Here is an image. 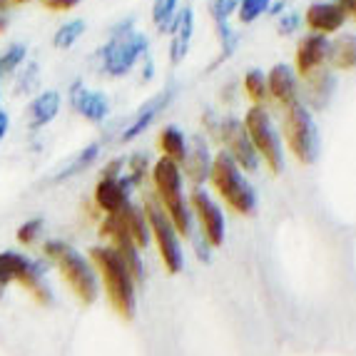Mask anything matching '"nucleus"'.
I'll use <instances>...</instances> for the list:
<instances>
[{
  "instance_id": "obj_1",
  "label": "nucleus",
  "mask_w": 356,
  "mask_h": 356,
  "mask_svg": "<svg viewBox=\"0 0 356 356\" xmlns=\"http://www.w3.org/2000/svg\"><path fill=\"white\" fill-rule=\"evenodd\" d=\"M90 264L100 272L102 286H105L107 302L118 312L125 321L135 319L137 312V294L130 269L122 261V257L113 250V247H92L90 250Z\"/></svg>"
},
{
  "instance_id": "obj_2",
  "label": "nucleus",
  "mask_w": 356,
  "mask_h": 356,
  "mask_svg": "<svg viewBox=\"0 0 356 356\" xmlns=\"http://www.w3.org/2000/svg\"><path fill=\"white\" fill-rule=\"evenodd\" d=\"M42 252L58 267L60 277L65 280V284L72 289L77 299L83 304H95L100 297V284H97L95 267L85 259L72 244L63 242V239H48L42 244Z\"/></svg>"
},
{
  "instance_id": "obj_3",
  "label": "nucleus",
  "mask_w": 356,
  "mask_h": 356,
  "mask_svg": "<svg viewBox=\"0 0 356 356\" xmlns=\"http://www.w3.org/2000/svg\"><path fill=\"white\" fill-rule=\"evenodd\" d=\"M152 182L157 197H160L162 209L170 217L172 227L184 234V237H192L195 232V217H192L190 202L184 200L182 192V172H179V165L167 157H160L152 167Z\"/></svg>"
},
{
  "instance_id": "obj_4",
  "label": "nucleus",
  "mask_w": 356,
  "mask_h": 356,
  "mask_svg": "<svg viewBox=\"0 0 356 356\" xmlns=\"http://www.w3.org/2000/svg\"><path fill=\"white\" fill-rule=\"evenodd\" d=\"M147 53V38L135 30V20H120L110 30V40L97 50L100 55V67L113 77H122L135 67L140 58Z\"/></svg>"
},
{
  "instance_id": "obj_5",
  "label": "nucleus",
  "mask_w": 356,
  "mask_h": 356,
  "mask_svg": "<svg viewBox=\"0 0 356 356\" xmlns=\"http://www.w3.org/2000/svg\"><path fill=\"white\" fill-rule=\"evenodd\" d=\"M209 179H212L214 190L220 192L222 200H225L234 212L252 214L257 209V195H254V190H252V184L242 177V170L234 165V160H232L225 149L217 152V157L212 160Z\"/></svg>"
},
{
  "instance_id": "obj_6",
  "label": "nucleus",
  "mask_w": 356,
  "mask_h": 356,
  "mask_svg": "<svg viewBox=\"0 0 356 356\" xmlns=\"http://www.w3.org/2000/svg\"><path fill=\"white\" fill-rule=\"evenodd\" d=\"M284 140L299 162L314 165L319 157V130L302 102L284 107Z\"/></svg>"
},
{
  "instance_id": "obj_7",
  "label": "nucleus",
  "mask_w": 356,
  "mask_h": 356,
  "mask_svg": "<svg viewBox=\"0 0 356 356\" xmlns=\"http://www.w3.org/2000/svg\"><path fill=\"white\" fill-rule=\"evenodd\" d=\"M244 130L250 135L257 154L264 157V162L269 165V170H272V172H280L282 162H284V152H282L280 135L274 130L272 118H269L267 110L261 105L250 107L247 115H244Z\"/></svg>"
},
{
  "instance_id": "obj_8",
  "label": "nucleus",
  "mask_w": 356,
  "mask_h": 356,
  "mask_svg": "<svg viewBox=\"0 0 356 356\" xmlns=\"http://www.w3.org/2000/svg\"><path fill=\"white\" fill-rule=\"evenodd\" d=\"M145 214H147V222H149V234H152L154 244H157V250H160L162 261H165V269L170 274H177L184 264L177 229L172 227V222H170V217L165 214V209L157 202H152V200L145 204Z\"/></svg>"
},
{
  "instance_id": "obj_9",
  "label": "nucleus",
  "mask_w": 356,
  "mask_h": 356,
  "mask_svg": "<svg viewBox=\"0 0 356 356\" xmlns=\"http://www.w3.org/2000/svg\"><path fill=\"white\" fill-rule=\"evenodd\" d=\"M217 135H220L222 145H225V152L234 160V165H237L239 170L257 172V167H259V154H257L247 130H244L242 120L227 115L225 120H220V130H217Z\"/></svg>"
},
{
  "instance_id": "obj_10",
  "label": "nucleus",
  "mask_w": 356,
  "mask_h": 356,
  "mask_svg": "<svg viewBox=\"0 0 356 356\" xmlns=\"http://www.w3.org/2000/svg\"><path fill=\"white\" fill-rule=\"evenodd\" d=\"M190 209H192V217L200 222L204 242H207L209 247H222V244H225V214H222L217 202H214L202 187H195V190H192Z\"/></svg>"
},
{
  "instance_id": "obj_11",
  "label": "nucleus",
  "mask_w": 356,
  "mask_h": 356,
  "mask_svg": "<svg viewBox=\"0 0 356 356\" xmlns=\"http://www.w3.org/2000/svg\"><path fill=\"white\" fill-rule=\"evenodd\" d=\"M67 100H70L72 110H75L80 118L88 120V122H105V118L110 115V102H107L105 92L88 90L83 80H75V83L70 85Z\"/></svg>"
},
{
  "instance_id": "obj_12",
  "label": "nucleus",
  "mask_w": 356,
  "mask_h": 356,
  "mask_svg": "<svg viewBox=\"0 0 356 356\" xmlns=\"http://www.w3.org/2000/svg\"><path fill=\"white\" fill-rule=\"evenodd\" d=\"M172 97H175V88H167V90H162V92H157V95L149 97L145 105L137 107V113H135V118L130 120V125L120 132V143L125 145V143L137 140V137L152 125L154 120L160 118V113H165L167 105L172 102Z\"/></svg>"
},
{
  "instance_id": "obj_13",
  "label": "nucleus",
  "mask_w": 356,
  "mask_h": 356,
  "mask_svg": "<svg viewBox=\"0 0 356 356\" xmlns=\"http://www.w3.org/2000/svg\"><path fill=\"white\" fill-rule=\"evenodd\" d=\"M329 58V40L319 33L307 35L297 45V70L302 77H309L321 67V63Z\"/></svg>"
},
{
  "instance_id": "obj_14",
  "label": "nucleus",
  "mask_w": 356,
  "mask_h": 356,
  "mask_svg": "<svg viewBox=\"0 0 356 356\" xmlns=\"http://www.w3.org/2000/svg\"><path fill=\"white\" fill-rule=\"evenodd\" d=\"M170 33H172V42H170V63H172V65H179V63L187 58V53H190L192 33H195V13H192V8L177 10V18H175Z\"/></svg>"
},
{
  "instance_id": "obj_15",
  "label": "nucleus",
  "mask_w": 356,
  "mask_h": 356,
  "mask_svg": "<svg viewBox=\"0 0 356 356\" xmlns=\"http://www.w3.org/2000/svg\"><path fill=\"white\" fill-rule=\"evenodd\" d=\"M184 172L195 184H202L204 179H209V170H212V157H209L207 140L202 135H195L187 145V152H184Z\"/></svg>"
},
{
  "instance_id": "obj_16",
  "label": "nucleus",
  "mask_w": 356,
  "mask_h": 356,
  "mask_svg": "<svg viewBox=\"0 0 356 356\" xmlns=\"http://www.w3.org/2000/svg\"><path fill=\"white\" fill-rule=\"evenodd\" d=\"M334 90H337V75L329 70H316L304 83V102L312 110H324L332 102Z\"/></svg>"
},
{
  "instance_id": "obj_17",
  "label": "nucleus",
  "mask_w": 356,
  "mask_h": 356,
  "mask_svg": "<svg viewBox=\"0 0 356 356\" xmlns=\"http://www.w3.org/2000/svg\"><path fill=\"white\" fill-rule=\"evenodd\" d=\"M304 20H307V25L314 30V33L327 35V33H337V30L344 25L346 15L337 3H312V6L307 8Z\"/></svg>"
},
{
  "instance_id": "obj_18",
  "label": "nucleus",
  "mask_w": 356,
  "mask_h": 356,
  "mask_svg": "<svg viewBox=\"0 0 356 356\" xmlns=\"http://www.w3.org/2000/svg\"><path fill=\"white\" fill-rule=\"evenodd\" d=\"M267 85H269V95L274 100H280L284 107L299 102V85H297V75L289 65H274L272 72L267 75Z\"/></svg>"
},
{
  "instance_id": "obj_19",
  "label": "nucleus",
  "mask_w": 356,
  "mask_h": 356,
  "mask_svg": "<svg viewBox=\"0 0 356 356\" xmlns=\"http://www.w3.org/2000/svg\"><path fill=\"white\" fill-rule=\"evenodd\" d=\"M130 195L132 192L120 179L100 177V182L95 187V204L105 214H120L130 204Z\"/></svg>"
},
{
  "instance_id": "obj_20",
  "label": "nucleus",
  "mask_w": 356,
  "mask_h": 356,
  "mask_svg": "<svg viewBox=\"0 0 356 356\" xmlns=\"http://www.w3.org/2000/svg\"><path fill=\"white\" fill-rule=\"evenodd\" d=\"M60 113V92L58 90H45L35 100L28 105V127L30 130H40L50 125Z\"/></svg>"
},
{
  "instance_id": "obj_21",
  "label": "nucleus",
  "mask_w": 356,
  "mask_h": 356,
  "mask_svg": "<svg viewBox=\"0 0 356 356\" xmlns=\"http://www.w3.org/2000/svg\"><path fill=\"white\" fill-rule=\"evenodd\" d=\"M120 217H122V225H125L127 234H130V239L135 242L137 250H145L149 244V222H147V214H145V209H140L137 204H127L122 212H120Z\"/></svg>"
},
{
  "instance_id": "obj_22",
  "label": "nucleus",
  "mask_w": 356,
  "mask_h": 356,
  "mask_svg": "<svg viewBox=\"0 0 356 356\" xmlns=\"http://www.w3.org/2000/svg\"><path fill=\"white\" fill-rule=\"evenodd\" d=\"M97 157H100V143H90L88 147H83L80 152L72 154L65 165L58 167V170H55V175L50 177V182H65V179L85 172V170H88V167L92 165Z\"/></svg>"
},
{
  "instance_id": "obj_23",
  "label": "nucleus",
  "mask_w": 356,
  "mask_h": 356,
  "mask_svg": "<svg viewBox=\"0 0 356 356\" xmlns=\"http://www.w3.org/2000/svg\"><path fill=\"white\" fill-rule=\"evenodd\" d=\"M339 70H354L356 67V35H339L329 42V58Z\"/></svg>"
},
{
  "instance_id": "obj_24",
  "label": "nucleus",
  "mask_w": 356,
  "mask_h": 356,
  "mask_svg": "<svg viewBox=\"0 0 356 356\" xmlns=\"http://www.w3.org/2000/svg\"><path fill=\"white\" fill-rule=\"evenodd\" d=\"M160 149H162V157L177 162V165L184 160V152H187V140H184L182 130H179L177 125L162 127V132H160Z\"/></svg>"
},
{
  "instance_id": "obj_25",
  "label": "nucleus",
  "mask_w": 356,
  "mask_h": 356,
  "mask_svg": "<svg viewBox=\"0 0 356 356\" xmlns=\"http://www.w3.org/2000/svg\"><path fill=\"white\" fill-rule=\"evenodd\" d=\"M30 257L20 254V252H13V250H6L0 252V286L6 289L8 284H13V282H18L20 272H23V267L28 264Z\"/></svg>"
},
{
  "instance_id": "obj_26",
  "label": "nucleus",
  "mask_w": 356,
  "mask_h": 356,
  "mask_svg": "<svg viewBox=\"0 0 356 356\" xmlns=\"http://www.w3.org/2000/svg\"><path fill=\"white\" fill-rule=\"evenodd\" d=\"M85 33V20L83 18H72L67 20L65 25H60L58 30H55V35H53V45L60 50H67L72 48L77 40H80V35Z\"/></svg>"
},
{
  "instance_id": "obj_27",
  "label": "nucleus",
  "mask_w": 356,
  "mask_h": 356,
  "mask_svg": "<svg viewBox=\"0 0 356 356\" xmlns=\"http://www.w3.org/2000/svg\"><path fill=\"white\" fill-rule=\"evenodd\" d=\"M147 165H149V157L145 152H135V154H130V157H125V172H122V179L130 184L132 190L145 182Z\"/></svg>"
},
{
  "instance_id": "obj_28",
  "label": "nucleus",
  "mask_w": 356,
  "mask_h": 356,
  "mask_svg": "<svg viewBox=\"0 0 356 356\" xmlns=\"http://www.w3.org/2000/svg\"><path fill=\"white\" fill-rule=\"evenodd\" d=\"M177 18V0H154L152 3V23L160 33H167Z\"/></svg>"
},
{
  "instance_id": "obj_29",
  "label": "nucleus",
  "mask_w": 356,
  "mask_h": 356,
  "mask_svg": "<svg viewBox=\"0 0 356 356\" xmlns=\"http://www.w3.org/2000/svg\"><path fill=\"white\" fill-rule=\"evenodd\" d=\"M244 90H247V95H250L257 105L267 102V97H269L267 75H264L261 70H257V67H254V70H250L247 75H244Z\"/></svg>"
},
{
  "instance_id": "obj_30",
  "label": "nucleus",
  "mask_w": 356,
  "mask_h": 356,
  "mask_svg": "<svg viewBox=\"0 0 356 356\" xmlns=\"http://www.w3.org/2000/svg\"><path fill=\"white\" fill-rule=\"evenodd\" d=\"M25 58H28V48H25L23 42H13L10 48L0 55V77L18 70L25 63Z\"/></svg>"
},
{
  "instance_id": "obj_31",
  "label": "nucleus",
  "mask_w": 356,
  "mask_h": 356,
  "mask_svg": "<svg viewBox=\"0 0 356 356\" xmlns=\"http://www.w3.org/2000/svg\"><path fill=\"white\" fill-rule=\"evenodd\" d=\"M38 80H40V67L38 63H28L25 70H20L15 77V95H30L38 88Z\"/></svg>"
},
{
  "instance_id": "obj_32",
  "label": "nucleus",
  "mask_w": 356,
  "mask_h": 356,
  "mask_svg": "<svg viewBox=\"0 0 356 356\" xmlns=\"http://www.w3.org/2000/svg\"><path fill=\"white\" fill-rule=\"evenodd\" d=\"M272 0H239V20L242 23H254L259 15L269 10Z\"/></svg>"
},
{
  "instance_id": "obj_33",
  "label": "nucleus",
  "mask_w": 356,
  "mask_h": 356,
  "mask_svg": "<svg viewBox=\"0 0 356 356\" xmlns=\"http://www.w3.org/2000/svg\"><path fill=\"white\" fill-rule=\"evenodd\" d=\"M42 227H45V222H42V217H33V220L23 222V225L18 227V232H15V237H18V242H20V244H25V247H30V244H33L38 237H40Z\"/></svg>"
},
{
  "instance_id": "obj_34",
  "label": "nucleus",
  "mask_w": 356,
  "mask_h": 356,
  "mask_svg": "<svg viewBox=\"0 0 356 356\" xmlns=\"http://www.w3.org/2000/svg\"><path fill=\"white\" fill-rule=\"evenodd\" d=\"M125 172V157H115L102 167V177L105 179H120Z\"/></svg>"
},
{
  "instance_id": "obj_35",
  "label": "nucleus",
  "mask_w": 356,
  "mask_h": 356,
  "mask_svg": "<svg viewBox=\"0 0 356 356\" xmlns=\"http://www.w3.org/2000/svg\"><path fill=\"white\" fill-rule=\"evenodd\" d=\"M239 6V0H214L212 3V15L214 18H229V13H234Z\"/></svg>"
},
{
  "instance_id": "obj_36",
  "label": "nucleus",
  "mask_w": 356,
  "mask_h": 356,
  "mask_svg": "<svg viewBox=\"0 0 356 356\" xmlns=\"http://www.w3.org/2000/svg\"><path fill=\"white\" fill-rule=\"evenodd\" d=\"M299 23H302L299 13H284V18L280 20V33L282 35H291V33H297Z\"/></svg>"
},
{
  "instance_id": "obj_37",
  "label": "nucleus",
  "mask_w": 356,
  "mask_h": 356,
  "mask_svg": "<svg viewBox=\"0 0 356 356\" xmlns=\"http://www.w3.org/2000/svg\"><path fill=\"white\" fill-rule=\"evenodd\" d=\"M42 3H45L50 10H58L60 13V10H70V8H75L80 0H42Z\"/></svg>"
},
{
  "instance_id": "obj_38",
  "label": "nucleus",
  "mask_w": 356,
  "mask_h": 356,
  "mask_svg": "<svg viewBox=\"0 0 356 356\" xmlns=\"http://www.w3.org/2000/svg\"><path fill=\"white\" fill-rule=\"evenodd\" d=\"M8 127H10V118H8V113L6 110H0V143L6 140V135H8Z\"/></svg>"
},
{
  "instance_id": "obj_39",
  "label": "nucleus",
  "mask_w": 356,
  "mask_h": 356,
  "mask_svg": "<svg viewBox=\"0 0 356 356\" xmlns=\"http://www.w3.org/2000/svg\"><path fill=\"white\" fill-rule=\"evenodd\" d=\"M337 6L344 10V15L349 13V15H354L356 18V0H337Z\"/></svg>"
},
{
  "instance_id": "obj_40",
  "label": "nucleus",
  "mask_w": 356,
  "mask_h": 356,
  "mask_svg": "<svg viewBox=\"0 0 356 356\" xmlns=\"http://www.w3.org/2000/svg\"><path fill=\"white\" fill-rule=\"evenodd\" d=\"M143 80L145 83H149V80H152V60L147 58V65L143 67Z\"/></svg>"
},
{
  "instance_id": "obj_41",
  "label": "nucleus",
  "mask_w": 356,
  "mask_h": 356,
  "mask_svg": "<svg viewBox=\"0 0 356 356\" xmlns=\"http://www.w3.org/2000/svg\"><path fill=\"white\" fill-rule=\"evenodd\" d=\"M8 28V18H6V13H0V33Z\"/></svg>"
},
{
  "instance_id": "obj_42",
  "label": "nucleus",
  "mask_w": 356,
  "mask_h": 356,
  "mask_svg": "<svg viewBox=\"0 0 356 356\" xmlns=\"http://www.w3.org/2000/svg\"><path fill=\"white\" fill-rule=\"evenodd\" d=\"M8 3H10V0H0V13H6V8H8Z\"/></svg>"
},
{
  "instance_id": "obj_43",
  "label": "nucleus",
  "mask_w": 356,
  "mask_h": 356,
  "mask_svg": "<svg viewBox=\"0 0 356 356\" xmlns=\"http://www.w3.org/2000/svg\"><path fill=\"white\" fill-rule=\"evenodd\" d=\"M13 3H25V0H13Z\"/></svg>"
},
{
  "instance_id": "obj_44",
  "label": "nucleus",
  "mask_w": 356,
  "mask_h": 356,
  "mask_svg": "<svg viewBox=\"0 0 356 356\" xmlns=\"http://www.w3.org/2000/svg\"><path fill=\"white\" fill-rule=\"evenodd\" d=\"M0 294H3V286H0Z\"/></svg>"
}]
</instances>
